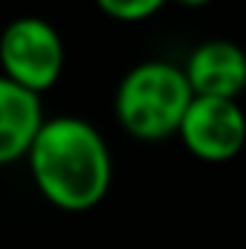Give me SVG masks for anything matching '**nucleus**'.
Instances as JSON below:
<instances>
[{"label": "nucleus", "mask_w": 246, "mask_h": 249, "mask_svg": "<svg viewBox=\"0 0 246 249\" xmlns=\"http://www.w3.org/2000/svg\"><path fill=\"white\" fill-rule=\"evenodd\" d=\"M26 162L41 197L61 212H87L110 191L113 157L105 136L87 119H44L26 151Z\"/></svg>", "instance_id": "1"}, {"label": "nucleus", "mask_w": 246, "mask_h": 249, "mask_svg": "<svg viewBox=\"0 0 246 249\" xmlns=\"http://www.w3.org/2000/svg\"><path fill=\"white\" fill-rule=\"evenodd\" d=\"M177 136L203 162H229L246 145V113L232 99L194 96Z\"/></svg>", "instance_id": "4"}, {"label": "nucleus", "mask_w": 246, "mask_h": 249, "mask_svg": "<svg viewBox=\"0 0 246 249\" xmlns=\"http://www.w3.org/2000/svg\"><path fill=\"white\" fill-rule=\"evenodd\" d=\"M194 93L183 67L168 61H142L130 67L116 87V119L124 130L145 142L177 136Z\"/></svg>", "instance_id": "2"}, {"label": "nucleus", "mask_w": 246, "mask_h": 249, "mask_svg": "<svg viewBox=\"0 0 246 249\" xmlns=\"http://www.w3.org/2000/svg\"><path fill=\"white\" fill-rule=\"evenodd\" d=\"M64 70V41L58 29L38 18L23 15L3 26L0 32V75L18 87L41 96L55 87Z\"/></svg>", "instance_id": "3"}, {"label": "nucleus", "mask_w": 246, "mask_h": 249, "mask_svg": "<svg viewBox=\"0 0 246 249\" xmlns=\"http://www.w3.org/2000/svg\"><path fill=\"white\" fill-rule=\"evenodd\" d=\"M183 75L194 96L238 102L246 87V53L235 41H203L188 53Z\"/></svg>", "instance_id": "5"}, {"label": "nucleus", "mask_w": 246, "mask_h": 249, "mask_svg": "<svg viewBox=\"0 0 246 249\" xmlns=\"http://www.w3.org/2000/svg\"><path fill=\"white\" fill-rule=\"evenodd\" d=\"M168 0H96V6L113 18V20H122V23H136V20H148L154 18Z\"/></svg>", "instance_id": "7"}, {"label": "nucleus", "mask_w": 246, "mask_h": 249, "mask_svg": "<svg viewBox=\"0 0 246 249\" xmlns=\"http://www.w3.org/2000/svg\"><path fill=\"white\" fill-rule=\"evenodd\" d=\"M44 119L41 96L0 75V165L26 157Z\"/></svg>", "instance_id": "6"}, {"label": "nucleus", "mask_w": 246, "mask_h": 249, "mask_svg": "<svg viewBox=\"0 0 246 249\" xmlns=\"http://www.w3.org/2000/svg\"><path fill=\"white\" fill-rule=\"evenodd\" d=\"M177 3H183V6H188V9H200V6H209L211 0H177Z\"/></svg>", "instance_id": "8"}]
</instances>
